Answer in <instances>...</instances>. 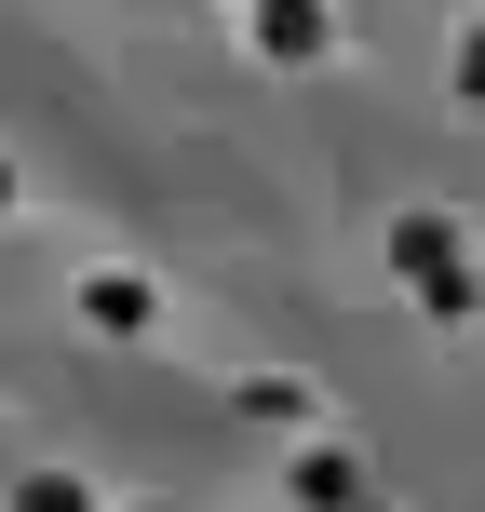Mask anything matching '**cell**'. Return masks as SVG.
Returning <instances> with one entry per match:
<instances>
[{"label":"cell","instance_id":"1","mask_svg":"<svg viewBox=\"0 0 485 512\" xmlns=\"http://www.w3.org/2000/svg\"><path fill=\"white\" fill-rule=\"evenodd\" d=\"M256 41H270V54H310L324 27H310V0H270V14H256Z\"/></svg>","mask_w":485,"mask_h":512}]
</instances>
